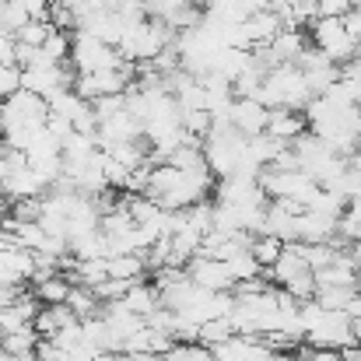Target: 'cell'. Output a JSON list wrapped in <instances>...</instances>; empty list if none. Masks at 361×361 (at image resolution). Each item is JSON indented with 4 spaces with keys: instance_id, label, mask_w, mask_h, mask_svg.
<instances>
[{
    "instance_id": "cell-1",
    "label": "cell",
    "mask_w": 361,
    "mask_h": 361,
    "mask_svg": "<svg viewBox=\"0 0 361 361\" xmlns=\"http://www.w3.org/2000/svg\"><path fill=\"white\" fill-rule=\"evenodd\" d=\"M256 99L270 109H305L312 99V88H309L298 63H277L267 71Z\"/></svg>"
},
{
    "instance_id": "cell-2",
    "label": "cell",
    "mask_w": 361,
    "mask_h": 361,
    "mask_svg": "<svg viewBox=\"0 0 361 361\" xmlns=\"http://www.w3.org/2000/svg\"><path fill=\"white\" fill-rule=\"evenodd\" d=\"M176 35L179 32L172 25H165L158 18H144V21H137V25H130L123 32L116 49H120V56L126 63H151L161 49H169L176 42Z\"/></svg>"
},
{
    "instance_id": "cell-3",
    "label": "cell",
    "mask_w": 361,
    "mask_h": 361,
    "mask_svg": "<svg viewBox=\"0 0 361 361\" xmlns=\"http://www.w3.org/2000/svg\"><path fill=\"white\" fill-rule=\"evenodd\" d=\"M126 60L120 56L116 46L88 35V32H74V46H71V67L78 74H95V71H109V67H123Z\"/></svg>"
},
{
    "instance_id": "cell-4",
    "label": "cell",
    "mask_w": 361,
    "mask_h": 361,
    "mask_svg": "<svg viewBox=\"0 0 361 361\" xmlns=\"http://www.w3.org/2000/svg\"><path fill=\"white\" fill-rule=\"evenodd\" d=\"M309 35H312V42H316V49L319 53H326L334 63H348V60H355V49H358V39L344 28V18H316L312 25H309Z\"/></svg>"
},
{
    "instance_id": "cell-5",
    "label": "cell",
    "mask_w": 361,
    "mask_h": 361,
    "mask_svg": "<svg viewBox=\"0 0 361 361\" xmlns=\"http://www.w3.org/2000/svg\"><path fill=\"white\" fill-rule=\"evenodd\" d=\"M130 85H133V63L95 71V74H74V92L88 102H95L102 95H123Z\"/></svg>"
},
{
    "instance_id": "cell-6",
    "label": "cell",
    "mask_w": 361,
    "mask_h": 361,
    "mask_svg": "<svg viewBox=\"0 0 361 361\" xmlns=\"http://www.w3.org/2000/svg\"><path fill=\"white\" fill-rule=\"evenodd\" d=\"M21 88L39 92V95H53L56 88H74V78L63 71V63L46 60V56L39 53V60H35V63L21 67Z\"/></svg>"
},
{
    "instance_id": "cell-7",
    "label": "cell",
    "mask_w": 361,
    "mask_h": 361,
    "mask_svg": "<svg viewBox=\"0 0 361 361\" xmlns=\"http://www.w3.org/2000/svg\"><path fill=\"white\" fill-rule=\"evenodd\" d=\"M21 120H32V123H46L49 120V99L39 95V92H14L11 99L0 102V126L7 123H21Z\"/></svg>"
},
{
    "instance_id": "cell-8",
    "label": "cell",
    "mask_w": 361,
    "mask_h": 361,
    "mask_svg": "<svg viewBox=\"0 0 361 361\" xmlns=\"http://www.w3.org/2000/svg\"><path fill=\"white\" fill-rule=\"evenodd\" d=\"M298 67H302V74H305L312 95H323L330 85L341 81V63H334V60H330L326 53H319L316 46H309V49L298 56Z\"/></svg>"
},
{
    "instance_id": "cell-9",
    "label": "cell",
    "mask_w": 361,
    "mask_h": 361,
    "mask_svg": "<svg viewBox=\"0 0 361 361\" xmlns=\"http://www.w3.org/2000/svg\"><path fill=\"white\" fill-rule=\"evenodd\" d=\"M186 274L197 281V284H204V288H211V291H235V277H232V267L225 263V259H214V256H193L190 263H186Z\"/></svg>"
},
{
    "instance_id": "cell-10",
    "label": "cell",
    "mask_w": 361,
    "mask_h": 361,
    "mask_svg": "<svg viewBox=\"0 0 361 361\" xmlns=\"http://www.w3.org/2000/svg\"><path fill=\"white\" fill-rule=\"evenodd\" d=\"M4 197L7 200H32V197H46L49 193V183L32 169V165H21V169H14L7 179H4Z\"/></svg>"
},
{
    "instance_id": "cell-11",
    "label": "cell",
    "mask_w": 361,
    "mask_h": 361,
    "mask_svg": "<svg viewBox=\"0 0 361 361\" xmlns=\"http://www.w3.org/2000/svg\"><path fill=\"white\" fill-rule=\"evenodd\" d=\"M267 123H270V106H263L259 99H235L232 102V126L239 133H245V137L267 133Z\"/></svg>"
},
{
    "instance_id": "cell-12",
    "label": "cell",
    "mask_w": 361,
    "mask_h": 361,
    "mask_svg": "<svg viewBox=\"0 0 361 361\" xmlns=\"http://www.w3.org/2000/svg\"><path fill=\"white\" fill-rule=\"evenodd\" d=\"M281 28H284V21H281V14H277L274 7H263V11H256V14L245 18V35H249L252 49H256V46H270Z\"/></svg>"
},
{
    "instance_id": "cell-13",
    "label": "cell",
    "mask_w": 361,
    "mask_h": 361,
    "mask_svg": "<svg viewBox=\"0 0 361 361\" xmlns=\"http://www.w3.org/2000/svg\"><path fill=\"white\" fill-rule=\"evenodd\" d=\"M305 130H309V120L298 109H270V123H267L270 137H277L284 144H295Z\"/></svg>"
},
{
    "instance_id": "cell-14",
    "label": "cell",
    "mask_w": 361,
    "mask_h": 361,
    "mask_svg": "<svg viewBox=\"0 0 361 361\" xmlns=\"http://www.w3.org/2000/svg\"><path fill=\"white\" fill-rule=\"evenodd\" d=\"M337 225H341V218L302 211L298 214V242H334L337 239Z\"/></svg>"
},
{
    "instance_id": "cell-15",
    "label": "cell",
    "mask_w": 361,
    "mask_h": 361,
    "mask_svg": "<svg viewBox=\"0 0 361 361\" xmlns=\"http://www.w3.org/2000/svg\"><path fill=\"white\" fill-rule=\"evenodd\" d=\"M71 323H81L78 319V312L67 305V302H60V305H46V309H39V316H35V334L39 337H53L56 330H63V326H71Z\"/></svg>"
},
{
    "instance_id": "cell-16",
    "label": "cell",
    "mask_w": 361,
    "mask_h": 361,
    "mask_svg": "<svg viewBox=\"0 0 361 361\" xmlns=\"http://www.w3.org/2000/svg\"><path fill=\"white\" fill-rule=\"evenodd\" d=\"M123 302H126L133 312H140V316L147 319V316L161 305V291H158V284H154V281H151V284H147V281H133V284H130V291L123 295Z\"/></svg>"
},
{
    "instance_id": "cell-17",
    "label": "cell",
    "mask_w": 361,
    "mask_h": 361,
    "mask_svg": "<svg viewBox=\"0 0 361 361\" xmlns=\"http://www.w3.org/2000/svg\"><path fill=\"white\" fill-rule=\"evenodd\" d=\"M144 270H147V259H144L140 252L109 256V277H120V281H144Z\"/></svg>"
},
{
    "instance_id": "cell-18",
    "label": "cell",
    "mask_w": 361,
    "mask_h": 361,
    "mask_svg": "<svg viewBox=\"0 0 361 361\" xmlns=\"http://www.w3.org/2000/svg\"><path fill=\"white\" fill-rule=\"evenodd\" d=\"M39 341H42V337L35 334V326H21V330L0 334V348H4L7 355H35Z\"/></svg>"
},
{
    "instance_id": "cell-19",
    "label": "cell",
    "mask_w": 361,
    "mask_h": 361,
    "mask_svg": "<svg viewBox=\"0 0 361 361\" xmlns=\"http://www.w3.org/2000/svg\"><path fill=\"white\" fill-rule=\"evenodd\" d=\"M284 245L288 242L277 239V235H270V232H263V235H252V245H249V252L259 259V267L263 270H270L277 259H281V252H284Z\"/></svg>"
},
{
    "instance_id": "cell-20",
    "label": "cell",
    "mask_w": 361,
    "mask_h": 361,
    "mask_svg": "<svg viewBox=\"0 0 361 361\" xmlns=\"http://www.w3.org/2000/svg\"><path fill=\"white\" fill-rule=\"evenodd\" d=\"M67 305L78 312V319L102 316V298H99L92 288H85V284H74V288H71V298H67Z\"/></svg>"
},
{
    "instance_id": "cell-21",
    "label": "cell",
    "mask_w": 361,
    "mask_h": 361,
    "mask_svg": "<svg viewBox=\"0 0 361 361\" xmlns=\"http://www.w3.org/2000/svg\"><path fill=\"white\" fill-rule=\"evenodd\" d=\"M46 99H49V113H56V116H63V120H71V123L81 113V106L88 102V99H81L74 88H56V92L46 95Z\"/></svg>"
},
{
    "instance_id": "cell-22",
    "label": "cell",
    "mask_w": 361,
    "mask_h": 361,
    "mask_svg": "<svg viewBox=\"0 0 361 361\" xmlns=\"http://www.w3.org/2000/svg\"><path fill=\"white\" fill-rule=\"evenodd\" d=\"M71 277H63V274H53V277H46V281H39L35 284V295L46 302V305H60V302H67L71 298Z\"/></svg>"
},
{
    "instance_id": "cell-23",
    "label": "cell",
    "mask_w": 361,
    "mask_h": 361,
    "mask_svg": "<svg viewBox=\"0 0 361 361\" xmlns=\"http://www.w3.org/2000/svg\"><path fill=\"white\" fill-rule=\"evenodd\" d=\"M228 337H235V323H232V316H218V319H207V323H200V344H207V348H218V344H225Z\"/></svg>"
},
{
    "instance_id": "cell-24",
    "label": "cell",
    "mask_w": 361,
    "mask_h": 361,
    "mask_svg": "<svg viewBox=\"0 0 361 361\" xmlns=\"http://www.w3.org/2000/svg\"><path fill=\"white\" fill-rule=\"evenodd\" d=\"M28 21H32V14H28V7H21L18 0H4V4H0V32L18 35Z\"/></svg>"
},
{
    "instance_id": "cell-25",
    "label": "cell",
    "mask_w": 361,
    "mask_h": 361,
    "mask_svg": "<svg viewBox=\"0 0 361 361\" xmlns=\"http://www.w3.org/2000/svg\"><path fill=\"white\" fill-rule=\"evenodd\" d=\"M71 46H74V35H67L63 28H53V35L39 46V53H42L46 60L63 63V60H71Z\"/></svg>"
},
{
    "instance_id": "cell-26",
    "label": "cell",
    "mask_w": 361,
    "mask_h": 361,
    "mask_svg": "<svg viewBox=\"0 0 361 361\" xmlns=\"http://www.w3.org/2000/svg\"><path fill=\"white\" fill-rule=\"evenodd\" d=\"M228 267H232V277L235 281H252V277H259L263 274V267H259V259L249 252V249H239L232 259H225Z\"/></svg>"
},
{
    "instance_id": "cell-27",
    "label": "cell",
    "mask_w": 361,
    "mask_h": 361,
    "mask_svg": "<svg viewBox=\"0 0 361 361\" xmlns=\"http://www.w3.org/2000/svg\"><path fill=\"white\" fill-rule=\"evenodd\" d=\"M53 28H56V25H53L49 18H32V21H28L14 39H18V42H25V46H42V42L53 35Z\"/></svg>"
},
{
    "instance_id": "cell-28",
    "label": "cell",
    "mask_w": 361,
    "mask_h": 361,
    "mask_svg": "<svg viewBox=\"0 0 361 361\" xmlns=\"http://www.w3.org/2000/svg\"><path fill=\"white\" fill-rule=\"evenodd\" d=\"M211 123H214L211 109H183V130L193 133V137H200V140L211 133Z\"/></svg>"
},
{
    "instance_id": "cell-29",
    "label": "cell",
    "mask_w": 361,
    "mask_h": 361,
    "mask_svg": "<svg viewBox=\"0 0 361 361\" xmlns=\"http://www.w3.org/2000/svg\"><path fill=\"white\" fill-rule=\"evenodd\" d=\"M358 291L361 288H319V291H316V302H323L326 309H341V312H344L348 302H351Z\"/></svg>"
},
{
    "instance_id": "cell-30",
    "label": "cell",
    "mask_w": 361,
    "mask_h": 361,
    "mask_svg": "<svg viewBox=\"0 0 361 361\" xmlns=\"http://www.w3.org/2000/svg\"><path fill=\"white\" fill-rule=\"evenodd\" d=\"M120 355H154V334H151V326H140L137 334H130L123 341Z\"/></svg>"
},
{
    "instance_id": "cell-31",
    "label": "cell",
    "mask_w": 361,
    "mask_h": 361,
    "mask_svg": "<svg viewBox=\"0 0 361 361\" xmlns=\"http://www.w3.org/2000/svg\"><path fill=\"white\" fill-rule=\"evenodd\" d=\"M42 214V197H32V200H11V218L21 225V221H39Z\"/></svg>"
},
{
    "instance_id": "cell-32",
    "label": "cell",
    "mask_w": 361,
    "mask_h": 361,
    "mask_svg": "<svg viewBox=\"0 0 361 361\" xmlns=\"http://www.w3.org/2000/svg\"><path fill=\"white\" fill-rule=\"evenodd\" d=\"M14 92H21V67L0 63V99H11Z\"/></svg>"
},
{
    "instance_id": "cell-33",
    "label": "cell",
    "mask_w": 361,
    "mask_h": 361,
    "mask_svg": "<svg viewBox=\"0 0 361 361\" xmlns=\"http://www.w3.org/2000/svg\"><path fill=\"white\" fill-rule=\"evenodd\" d=\"M106 179H109V190H126V179H130V169L109 151H106Z\"/></svg>"
},
{
    "instance_id": "cell-34",
    "label": "cell",
    "mask_w": 361,
    "mask_h": 361,
    "mask_svg": "<svg viewBox=\"0 0 361 361\" xmlns=\"http://www.w3.org/2000/svg\"><path fill=\"white\" fill-rule=\"evenodd\" d=\"M295 361H344V351H334V348H312V344H302L295 351Z\"/></svg>"
},
{
    "instance_id": "cell-35",
    "label": "cell",
    "mask_w": 361,
    "mask_h": 361,
    "mask_svg": "<svg viewBox=\"0 0 361 361\" xmlns=\"http://www.w3.org/2000/svg\"><path fill=\"white\" fill-rule=\"evenodd\" d=\"M355 7V0H319V18H344Z\"/></svg>"
},
{
    "instance_id": "cell-36",
    "label": "cell",
    "mask_w": 361,
    "mask_h": 361,
    "mask_svg": "<svg viewBox=\"0 0 361 361\" xmlns=\"http://www.w3.org/2000/svg\"><path fill=\"white\" fill-rule=\"evenodd\" d=\"M0 63H18V39L0 32Z\"/></svg>"
},
{
    "instance_id": "cell-37",
    "label": "cell",
    "mask_w": 361,
    "mask_h": 361,
    "mask_svg": "<svg viewBox=\"0 0 361 361\" xmlns=\"http://www.w3.org/2000/svg\"><path fill=\"white\" fill-rule=\"evenodd\" d=\"M344 28H348L355 39H361V7H351V11L344 14Z\"/></svg>"
},
{
    "instance_id": "cell-38",
    "label": "cell",
    "mask_w": 361,
    "mask_h": 361,
    "mask_svg": "<svg viewBox=\"0 0 361 361\" xmlns=\"http://www.w3.org/2000/svg\"><path fill=\"white\" fill-rule=\"evenodd\" d=\"M348 252H351V259H355V267H358V270H361V239H358V242H351V245H348Z\"/></svg>"
},
{
    "instance_id": "cell-39",
    "label": "cell",
    "mask_w": 361,
    "mask_h": 361,
    "mask_svg": "<svg viewBox=\"0 0 361 361\" xmlns=\"http://www.w3.org/2000/svg\"><path fill=\"white\" fill-rule=\"evenodd\" d=\"M351 330H355V344L361 348V316L358 319H351Z\"/></svg>"
},
{
    "instance_id": "cell-40",
    "label": "cell",
    "mask_w": 361,
    "mask_h": 361,
    "mask_svg": "<svg viewBox=\"0 0 361 361\" xmlns=\"http://www.w3.org/2000/svg\"><path fill=\"white\" fill-rule=\"evenodd\" d=\"M270 7L274 11H284V7H291V0H270Z\"/></svg>"
},
{
    "instance_id": "cell-41",
    "label": "cell",
    "mask_w": 361,
    "mask_h": 361,
    "mask_svg": "<svg viewBox=\"0 0 361 361\" xmlns=\"http://www.w3.org/2000/svg\"><path fill=\"white\" fill-rule=\"evenodd\" d=\"M4 214H7V197L0 193V221H4Z\"/></svg>"
},
{
    "instance_id": "cell-42",
    "label": "cell",
    "mask_w": 361,
    "mask_h": 361,
    "mask_svg": "<svg viewBox=\"0 0 361 361\" xmlns=\"http://www.w3.org/2000/svg\"><path fill=\"white\" fill-rule=\"evenodd\" d=\"M355 56H358V60H361V39H358V49H355Z\"/></svg>"
},
{
    "instance_id": "cell-43",
    "label": "cell",
    "mask_w": 361,
    "mask_h": 361,
    "mask_svg": "<svg viewBox=\"0 0 361 361\" xmlns=\"http://www.w3.org/2000/svg\"><path fill=\"white\" fill-rule=\"evenodd\" d=\"M4 358H7V351H4V348H0V361H4Z\"/></svg>"
},
{
    "instance_id": "cell-44",
    "label": "cell",
    "mask_w": 361,
    "mask_h": 361,
    "mask_svg": "<svg viewBox=\"0 0 361 361\" xmlns=\"http://www.w3.org/2000/svg\"><path fill=\"white\" fill-rule=\"evenodd\" d=\"M0 102H4V99H0Z\"/></svg>"
}]
</instances>
